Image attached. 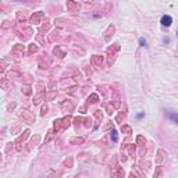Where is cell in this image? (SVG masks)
I'll return each mask as SVG.
<instances>
[{
    "instance_id": "1",
    "label": "cell",
    "mask_w": 178,
    "mask_h": 178,
    "mask_svg": "<svg viewBox=\"0 0 178 178\" xmlns=\"http://www.w3.org/2000/svg\"><path fill=\"white\" fill-rule=\"evenodd\" d=\"M160 23H162L163 27H170L173 24V18H171V16H163Z\"/></svg>"
},
{
    "instance_id": "2",
    "label": "cell",
    "mask_w": 178,
    "mask_h": 178,
    "mask_svg": "<svg viewBox=\"0 0 178 178\" xmlns=\"http://www.w3.org/2000/svg\"><path fill=\"white\" fill-rule=\"evenodd\" d=\"M168 118H170L171 121H174V123L178 124V114L177 113H168Z\"/></svg>"
},
{
    "instance_id": "3",
    "label": "cell",
    "mask_w": 178,
    "mask_h": 178,
    "mask_svg": "<svg viewBox=\"0 0 178 178\" xmlns=\"http://www.w3.org/2000/svg\"><path fill=\"white\" fill-rule=\"evenodd\" d=\"M111 139H113V142H117V139H118L117 138V131H114V130L111 131Z\"/></svg>"
},
{
    "instance_id": "4",
    "label": "cell",
    "mask_w": 178,
    "mask_h": 178,
    "mask_svg": "<svg viewBox=\"0 0 178 178\" xmlns=\"http://www.w3.org/2000/svg\"><path fill=\"white\" fill-rule=\"evenodd\" d=\"M139 42H140V46H146V40H145L143 38H140Z\"/></svg>"
},
{
    "instance_id": "5",
    "label": "cell",
    "mask_w": 178,
    "mask_h": 178,
    "mask_svg": "<svg viewBox=\"0 0 178 178\" xmlns=\"http://www.w3.org/2000/svg\"><path fill=\"white\" fill-rule=\"evenodd\" d=\"M177 35H178V31H177Z\"/></svg>"
}]
</instances>
